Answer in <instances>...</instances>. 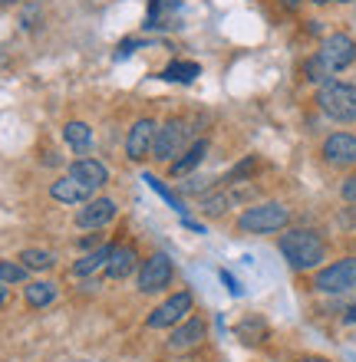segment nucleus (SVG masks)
Returning <instances> with one entry per match:
<instances>
[{"mask_svg":"<svg viewBox=\"0 0 356 362\" xmlns=\"http://www.w3.org/2000/svg\"><path fill=\"white\" fill-rule=\"evenodd\" d=\"M277 250L280 257L287 260V267L294 274H310L320 270L327 260V238L314 228H287L277 238Z\"/></svg>","mask_w":356,"mask_h":362,"instance_id":"1","label":"nucleus"},{"mask_svg":"<svg viewBox=\"0 0 356 362\" xmlns=\"http://www.w3.org/2000/svg\"><path fill=\"white\" fill-rule=\"evenodd\" d=\"M290 218L294 211L284 204V201H258L238 214L234 228L241 234H251V238H264V234H280V230L290 228Z\"/></svg>","mask_w":356,"mask_h":362,"instance_id":"2","label":"nucleus"},{"mask_svg":"<svg viewBox=\"0 0 356 362\" xmlns=\"http://www.w3.org/2000/svg\"><path fill=\"white\" fill-rule=\"evenodd\" d=\"M317 109L337 125H353L356 122V86L343 83V79H330L327 86L317 89Z\"/></svg>","mask_w":356,"mask_h":362,"instance_id":"3","label":"nucleus"},{"mask_svg":"<svg viewBox=\"0 0 356 362\" xmlns=\"http://www.w3.org/2000/svg\"><path fill=\"white\" fill-rule=\"evenodd\" d=\"M310 290L327 296H343L356 290V254H347L340 260H330L310 276Z\"/></svg>","mask_w":356,"mask_h":362,"instance_id":"4","label":"nucleus"},{"mask_svg":"<svg viewBox=\"0 0 356 362\" xmlns=\"http://www.w3.org/2000/svg\"><path fill=\"white\" fill-rule=\"evenodd\" d=\"M188 139H192V129H188V122L185 119H178V115H172L165 125H159V135H155V148H152V158L162 165H172L178 155L188 148Z\"/></svg>","mask_w":356,"mask_h":362,"instance_id":"5","label":"nucleus"},{"mask_svg":"<svg viewBox=\"0 0 356 362\" xmlns=\"http://www.w3.org/2000/svg\"><path fill=\"white\" fill-rule=\"evenodd\" d=\"M320 162L333 172H353L356 168V132L337 129L320 142Z\"/></svg>","mask_w":356,"mask_h":362,"instance_id":"6","label":"nucleus"},{"mask_svg":"<svg viewBox=\"0 0 356 362\" xmlns=\"http://www.w3.org/2000/svg\"><path fill=\"white\" fill-rule=\"evenodd\" d=\"M175 280V264L168 254H152V257L142 260V267H139V293L152 296V293H165Z\"/></svg>","mask_w":356,"mask_h":362,"instance_id":"7","label":"nucleus"},{"mask_svg":"<svg viewBox=\"0 0 356 362\" xmlns=\"http://www.w3.org/2000/svg\"><path fill=\"white\" fill-rule=\"evenodd\" d=\"M317 57L323 59V63H327V69L337 76V73H343V69H350L356 63V40L350 37V33H343V30L327 33V37L320 40Z\"/></svg>","mask_w":356,"mask_h":362,"instance_id":"8","label":"nucleus"},{"mask_svg":"<svg viewBox=\"0 0 356 362\" xmlns=\"http://www.w3.org/2000/svg\"><path fill=\"white\" fill-rule=\"evenodd\" d=\"M192 306H195L192 290H178V293H172L165 303L155 306L152 313H149V320H145V326H149V329H175L182 320H188Z\"/></svg>","mask_w":356,"mask_h":362,"instance_id":"9","label":"nucleus"},{"mask_svg":"<svg viewBox=\"0 0 356 362\" xmlns=\"http://www.w3.org/2000/svg\"><path fill=\"white\" fill-rule=\"evenodd\" d=\"M155 135H159V122L155 119H139V122L129 129L125 135V155H129V162L142 165L155 148Z\"/></svg>","mask_w":356,"mask_h":362,"instance_id":"10","label":"nucleus"},{"mask_svg":"<svg viewBox=\"0 0 356 362\" xmlns=\"http://www.w3.org/2000/svg\"><path fill=\"white\" fill-rule=\"evenodd\" d=\"M116 214H119V204L113 198H93L86 201V208L76 211V224L83 230H103Z\"/></svg>","mask_w":356,"mask_h":362,"instance_id":"11","label":"nucleus"},{"mask_svg":"<svg viewBox=\"0 0 356 362\" xmlns=\"http://www.w3.org/2000/svg\"><path fill=\"white\" fill-rule=\"evenodd\" d=\"M251 191H241V188H214L208 191L205 198H198V211H202V218H224L228 214V208H234V204H241V201L248 198Z\"/></svg>","mask_w":356,"mask_h":362,"instance_id":"12","label":"nucleus"},{"mask_svg":"<svg viewBox=\"0 0 356 362\" xmlns=\"http://www.w3.org/2000/svg\"><path fill=\"white\" fill-rule=\"evenodd\" d=\"M205 333H208V326H205L202 316H188V320H182V323L172 329V336H168V349H172V353H188V349H195V346H202Z\"/></svg>","mask_w":356,"mask_h":362,"instance_id":"13","label":"nucleus"},{"mask_svg":"<svg viewBox=\"0 0 356 362\" xmlns=\"http://www.w3.org/2000/svg\"><path fill=\"white\" fill-rule=\"evenodd\" d=\"M50 198L59 201V204H86V201L96 198V188H89L86 181L73 178V175H63L50 185Z\"/></svg>","mask_w":356,"mask_h":362,"instance_id":"14","label":"nucleus"},{"mask_svg":"<svg viewBox=\"0 0 356 362\" xmlns=\"http://www.w3.org/2000/svg\"><path fill=\"white\" fill-rule=\"evenodd\" d=\"M205 155H208V139H195V142L168 165V175H172V178H188V175L205 162Z\"/></svg>","mask_w":356,"mask_h":362,"instance_id":"15","label":"nucleus"},{"mask_svg":"<svg viewBox=\"0 0 356 362\" xmlns=\"http://www.w3.org/2000/svg\"><path fill=\"white\" fill-rule=\"evenodd\" d=\"M139 270V254H135L132 244H116L113 250V257L106 264V276L109 280H125V276H132Z\"/></svg>","mask_w":356,"mask_h":362,"instance_id":"16","label":"nucleus"},{"mask_svg":"<svg viewBox=\"0 0 356 362\" xmlns=\"http://www.w3.org/2000/svg\"><path fill=\"white\" fill-rule=\"evenodd\" d=\"M67 175H73V178H79V181H86L89 188H96V191L109 181V168L103 162H96V158H76V162L69 165Z\"/></svg>","mask_w":356,"mask_h":362,"instance_id":"17","label":"nucleus"},{"mask_svg":"<svg viewBox=\"0 0 356 362\" xmlns=\"http://www.w3.org/2000/svg\"><path fill=\"white\" fill-rule=\"evenodd\" d=\"M113 250H116V244H103V247L89 250L86 257L73 264V270H69V274H73V276H93V274H99V270H106L109 257H113Z\"/></svg>","mask_w":356,"mask_h":362,"instance_id":"18","label":"nucleus"},{"mask_svg":"<svg viewBox=\"0 0 356 362\" xmlns=\"http://www.w3.org/2000/svg\"><path fill=\"white\" fill-rule=\"evenodd\" d=\"M23 300H27L30 310H47L57 300V284H50V280H30L23 286Z\"/></svg>","mask_w":356,"mask_h":362,"instance_id":"19","label":"nucleus"},{"mask_svg":"<svg viewBox=\"0 0 356 362\" xmlns=\"http://www.w3.org/2000/svg\"><path fill=\"white\" fill-rule=\"evenodd\" d=\"M234 333H238L241 343L258 346V343H264V339L270 336V326H268V320H260V316H244V320L234 326Z\"/></svg>","mask_w":356,"mask_h":362,"instance_id":"20","label":"nucleus"},{"mask_svg":"<svg viewBox=\"0 0 356 362\" xmlns=\"http://www.w3.org/2000/svg\"><path fill=\"white\" fill-rule=\"evenodd\" d=\"M258 168H260V162H258V155H244L234 168H228V172L218 178V185H248V181H254V175H258Z\"/></svg>","mask_w":356,"mask_h":362,"instance_id":"21","label":"nucleus"},{"mask_svg":"<svg viewBox=\"0 0 356 362\" xmlns=\"http://www.w3.org/2000/svg\"><path fill=\"white\" fill-rule=\"evenodd\" d=\"M63 142L73 148V152H89L93 148V129L86 122H67L63 125Z\"/></svg>","mask_w":356,"mask_h":362,"instance_id":"22","label":"nucleus"},{"mask_svg":"<svg viewBox=\"0 0 356 362\" xmlns=\"http://www.w3.org/2000/svg\"><path fill=\"white\" fill-rule=\"evenodd\" d=\"M198 76H202V66L192 63V59H175V63H168V66L162 69L165 83H195Z\"/></svg>","mask_w":356,"mask_h":362,"instance_id":"23","label":"nucleus"},{"mask_svg":"<svg viewBox=\"0 0 356 362\" xmlns=\"http://www.w3.org/2000/svg\"><path fill=\"white\" fill-rule=\"evenodd\" d=\"M304 79H307V83H314V86H327L330 79H333V73H330L327 69V63H323V59L317 57V53H314V57L307 59V63H304Z\"/></svg>","mask_w":356,"mask_h":362,"instance_id":"24","label":"nucleus"},{"mask_svg":"<svg viewBox=\"0 0 356 362\" xmlns=\"http://www.w3.org/2000/svg\"><path fill=\"white\" fill-rule=\"evenodd\" d=\"M20 264L27 270H50L53 264H57V257L50 254V250H37V247H27V250H20Z\"/></svg>","mask_w":356,"mask_h":362,"instance_id":"25","label":"nucleus"},{"mask_svg":"<svg viewBox=\"0 0 356 362\" xmlns=\"http://www.w3.org/2000/svg\"><path fill=\"white\" fill-rule=\"evenodd\" d=\"M142 181H145V185H149V188L155 191V194H159V198L165 201V204H168V208H172V211H178V214H182V218H185V204H182V198H175L172 191L165 188L162 181L155 178V175H149V172H145V175H142Z\"/></svg>","mask_w":356,"mask_h":362,"instance_id":"26","label":"nucleus"},{"mask_svg":"<svg viewBox=\"0 0 356 362\" xmlns=\"http://www.w3.org/2000/svg\"><path fill=\"white\" fill-rule=\"evenodd\" d=\"M30 270L20 260H0V284H27Z\"/></svg>","mask_w":356,"mask_h":362,"instance_id":"27","label":"nucleus"},{"mask_svg":"<svg viewBox=\"0 0 356 362\" xmlns=\"http://www.w3.org/2000/svg\"><path fill=\"white\" fill-rule=\"evenodd\" d=\"M218 188L214 178H198V175H188V181H182V191L185 194H195V198H205L208 191Z\"/></svg>","mask_w":356,"mask_h":362,"instance_id":"28","label":"nucleus"},{"mask_svg":"<svg viewBox=\"0 0 356 362\" xmlns=\"http://www.w3.org/2000/svg\"><path fill=\"white\" fill-rule=\"evenodd\" d=\"M340 198L347 201V204H356V168L343 178V185H340Z\"/></svg>","mask_w":356,"mask_h":362,"instance_id":"29","label":"nucleus"},{"mask_svg":"<svg viewBox=\"0 0 356 362\" xmlns=\"http://www.w3.org/2000/svg\"><path fill=\"white\" fill-rule=\"evenodd\" d=\"M103 244H106V240H103V230H93V234H86V238H79V244L76 247L79 250H96V247H103Z\"/></svg>","mask_w":356,"mask_h":362,"instance_id":"30","label":"nucleus"},{"mask_svg":"<svg viewBox=\"0 0 356 362\" xmlns=\"http://www.w3.org/2000/svg\"><path fill=\"white\" fill-rule=\"evenodd\" d=\"M222 284L228 286V293H231V296H241V293H244V286H241L238 280L231 276V270H222Z\"/></svg>","mask_w":356,"mask_h":362,"instance_id":"31","label":"nucleus"},{"mask_svg":"<svg viewBox=\"0 0 356 362\" xmlns=\"http://www.w3.org/2000/svg\"><path fill=\"white\" fill-rule=\"evenodd\" d=\"M340 224H343V228H356V204H350V208L340 214Z\"/></svg>","mask_w":356,"mask_h":362,"instance_id":"32","label":"nucleus"},{"mask_svg":"<svg viewBox=\"0 0 356 362\" xmlns=\"http://www.w3.org/2000/svg\"><path fill=\"white\" fill-rule=\"evenodd\" d=\"M343 323H347V326H356V303L343 310Z\"/></svg>","mask_w":356,"mask_h":362,"instance_id":"33","label":"nucleus"},{"mask_svg":"<svg viewBox=\"0 0 356 362\" xmlns=\"http://www.w3.org/2000/svg\"><path fill=\"white\" fill-rule=\"evenodd\" d=\"M297 362H330V359H327V356H300Z\"/></svg>","mask_w":356,"mask_h":362,"instance_id":"34","label":"nucleus"},{"mask_svg":"<svg viewBox=\"0 0 356 362\" xmlns=\"http://www.w3.org/2000/svg\"><path fill=\"white\" fill-rule=\"evenodd\" d=\"M277 4H284V7H287V10H297L300 4H304V0H277Z\"/></svg>","mask_w":356,"mask_h":362,"instance_id":"35","label":"nucleus"},{"mask_svg":"<svg viewBox=\"0 0 356 362\" xmlns=\"http://www.w3.org/2000/svg\"><path fill=\"white\" fill-rule=\"evenodd\" d=\"M310 4H317V7H327V4H350V0H310Z\"/></svg>","mask_w":356,"mask_h":362,"instance_id":"36","label":"nucleus"},{"mask_svg":"<svg viewBox=\"0 0 356 362\" xmlns=\"http://www.w3.org/2000/svg\"><path fill=\"white\" fill-rule=\"evenodd\" d=\"M7 303V284H0V306Z\"/></svg>","mask_w":356,"mask_h":362,"instance_id":"37","label":"nucleus"},{"mask_svg":"<svg viewBox=\"0 0 356 362\" xmlns=\"http://www.w3.org/2000/svg\"><path fill=\"white\" fill-rule=\"evenodd\" d=\"M0 4H13V0H0Z\"/></svg>","mask_w":356,"mask_h":362,"instance_id":"38","label":"nucleus"}]
</instances>
